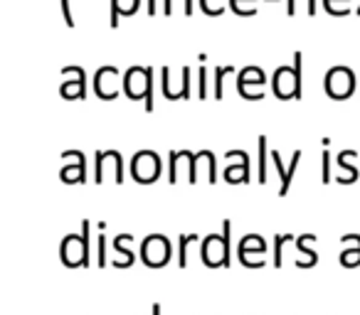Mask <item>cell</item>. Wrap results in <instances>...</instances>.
Segmentation results:
<instances>
[{
  "label": "cell",
  "mask_w": 360,
  "mask_h": 315,
  "mask_svg": "<svg viewBox=\"0 0 360 315\" xmlns=\"http://www.w3.org/2000/svg\"><path fill=\"white\" fill-rule=\"evenodd\" d=\"M242 3H247V0H230V11L235 13V15H240V18H252L250 13L242 8Z\"/></svg>",
  "instance_id": "1f68e13d"
},
{
  "label": "cell",
  "mask_w": 360,
  "mask_h": 315,
  "mask_svg": "<svg viewBox=\"0 0 360 315\" xmlns=\"http://www.w3.org/2000/svg\"><path fill=\"white\" fill-rule=\"evenodd\" d=\"M350 239H355V249H345L340 251V264L345 266V269H353V266H358L360 269V234H348Z\"/></svg>",
  "instance_id": "e0dca14e"
},
{
  "label": "cell",
  "mask_w": 360,
  "mask_h": 315,
  "mask_svg": "<svg viewBox=\"0 0 360 315\" xmlns=\"http://www.w3.org/2000/svg\"><path fill=\"white\" fill-rule=\"evenodd\" d=\"M271 91L276 99H296V79H294V67H279L271 76Z\"/></svg>",
  "instance_id": "9c48e42d"
},
{
  "label": "cell",
  "mask_w": 360,
  "mask_h": 315,
  "mask_svg": "<svg viewBox=\"0 0 360 315\" xmlns=\"http://www.w3.org/2000/svg\"><path fill=\"white\" fill-rule=\"evenodd\" d=\"M168 161H170L168 182H170V185H175V182H178V170H180V163H183V150H170V153H168Z\"/></svg>",
  "instance_id": "ffe728a7"
},
{
  "label": "cell",
  "mask_w": 360,
  "mask_h": 315,
  "mask_svg": "<svg viewBox=\"0 0 360 315\" xmlns=\"http://www.w3.org/2000/svg\"><path fill=\"white\" fill-rule=\"evenodd\" d=\"M323 3H326V11H328L330 15H335V18H345L350 13L348 8H335L333 0H323ZM343 3H348V0H343Z\"/></svg>",
  "instance_id": "f1b7e54d"
},
{
  "label": "cell",
  "mask_w": 360,
  "mask_h": 315,
  "mask_svg": "<svg viewBox=\"0 0 360 315\" xmlns=\"http://www.w3.org/2000/svg\"><path fill=\"white\" fill-rule=\"evenodd\" d=\"M94 91L104 101L114 99L119 94V69L116 67H101L94 74Z\"/></svg>",
  "instance_id": "52a82bcc"
},
{
  "label": "cell",
  "mask_w": 360,
  "mask_h": 315,
  "mask_svg": "<svg viewBox=\"0 0 360 315\" xmlns=\"http://www.w3.org/2000/svg\"><path fill=\"white\" fill-rule=\"evenodd\" d=\"M266 3H279V0H266Z\"/></svg>",
  "instance_id": "8d00e7d4"
},
{
  "label": "cell",
  "mask_w": 360,
  "mask_h": 315,
  "mask_svg": "<svg viewBox=\"0 0 360 315\" xmlns=\"http://www.w3.org/2000/svg\"><path fill=\"white\" fill-rule=\"evenodd\" d=\"M146 11H148V15H155V13H158V3H155V0H148V8H146Z\"/></svg>",
  "instance_id": "836d02e7"
},
{
  "label": "cell",
  "mask_w": 360,
  "mask_h": 315,
  "mask_svg": "<svg viewBox=\"0 0 360 315\" xmlns=\"http://www.w3.org/2000/svg\"><path fill=\"white\" fill-rule=\"evenodd\" d=\"M250 84H257V86L266 84V76H264V72H262L259 67H245V69L240 72V76H237V91H240V94Z\"/></svg>",
  "instance_id": "4fadbf2b"
},
{
  "label": "cell",
  "mask_w": 360,
  "mask_h": 315,
  "mask_svg": "<svg viewBox=\"0 0 360 315\" xmlns=\"http://www.w3.org/2000/svg\"><path fill=\"white\" fill-rule=\"evenodd\" d=\"M289 241H294V236L291 234L276 236V241H274V266L276 269H281V264H284V259H281V249H284V244H289Z\"/></svg>",
  "instance_id": "cb8c5ba5"
},
{
  "label": "cell",
  "mask_w": 360,
  "mask_h": 315,
  "mask_svg": "<svg viewBox=\"0 0 360 315\" xmlns=\"http://www.w3.org/2000/svg\"><path fill=\"white\" fill-rule=\"evenodd\" d=\"M141 261L150 269H163L170 261V241L163 234H150L141 244Z\"/></svg>",
  "instance_id": "277c9868"
},
{
  "label": "cell",
  "mask_w": 360,
  "mask_h": 315,
  "mask_svg": "<svg viewBox=\"0 0 360 315\" xmlns=\"http://www.w3.org/2000/svg\"><path fill=\"white\" fill-rule=\"evenodd\" d=\"M65 69L70 72L75 79H70V76H62V84H60L62 96H65V99H70V101H75V99L84 101L86 99V74H84V69H82V67H65Z\"/></svg>",
  "instance_id": "8992f818"
},
{
  "label": "cell",
  "mask_w": 360,
  "mask_h": 315,
  "mask_svg": "<svg viewBox=\"0 0 360 315\" xmlns=\"http://www.w3.org/2000/svg\"><path fill=\"white\" fill-rule=\"evenodd\" d=\"M311 239H316V236L314 234H304V236H299V239H296V249L301 251V256H306L304 261H296V266H299V269H311V266L319 264V254L306 249V244H309Z\"/></svg>",
  "instance_id": "5bb4252c"
},
{
  "label": "cell",
  "mask_w": 360,
  "mask_h": 315,
  "mask_svg": "<svg viewBox=\"0 0 360 315\" xmlns=\"http://www.w3.org/2000/svg\"><path fill=\"white\" fill-rule=\"evenodd\" d=\"M350 158H358V153H355V150H340L338 158H335L338 168H343V170H345V175L338 177L340 185H350V182H358V177H360L358 168L350 166Z\"/></svg>",
  "instance_id": "7c38bea8"
},
{
  "label": "cell",
  "mask_w": 360,
  "mask_h": 315,
  "mask_svg": "<svg viewBox=\"0 0 360 315\" xmlns=\"http://www.w3.org/2000/svg\"><path fill=\"white\" fill-rule=\"evenodd\" d=\"M65 161H72L75 166H65L60 170V177L65 182H86V161L82 150H65L62 153Z\"/></svg>",
  "instance_id": "30bf717a"
},
{
  "label": "cell",
  "mask_w": 360,
  "mask_h": 315,
  "mask_svg": "<svg viewBox=\"0 0 360 315\" xmlns=\"http://www.w3.org/2000/svg\"><path fill=\"white\" fill-rule=\"evenodd\" d=\"M355 91V74L348 67H333L326 74V94L335 101H345L350 99Z\"/></svg>",
  "instance_id": "5b68a950"
},
{
  "label": "cell",
  "mask_w": 360,
  "mask_h": 315,
  "mask_svg": "<svg viewBox=\"0 0 360 315\" xmlns=\"http://www.w3.org/2000/svg\"><path fill=\"white\" fill-rule=\"evenodd\" d=\"M131 177L139 185H150L160 177V158L153 150H139L131 161Z\"/></svg>",
  "instance_id": "3957f363"
},
{
  "label": "cell",
  "mask_w": 360,
  "mask_h": 315,
  "mask_svg": "<svg viewBox=\"0 0 360 315\" xmlns=\"http://www.w3.org/2000/svg\"><path fill=\"white\" fill-rule=\"evenodd\" d=\"M230 232L232 222H222V234H207L202 241V264L210 269H227L230 266Z\"/></svg>",
  "instance_id": "7a4b0ae2"
},
{
  "label": "cell",
  "mask_w": 360,
  "mask_h": 315,
  "mask_svg": "<svg viewBox=\"0 0 360 315\" xmlns=\"http://www.w3.org/2000/svg\"><path fill=\"white\" fill-rule=\"evenodd\" d=\"M240 251H247V254H266V241L262 239L259 234H247V236H242V241H240Z\"/></svg>",
  "instance_id": "2e32d148"
},
{
  "label": "cell",
  "mask_w": 360,
  "mask_h": 315,
  "mask_svg": "<svg viewBox=\"0 0 360 315\" xmlns=\"http://www.w3.org/2000/svg\"><path fill=\"white\" fill-rule=\"evenodd\" d=\"M227 74H235V67H217V69H215V99L217 101L225 96V89H222V84H225V76Z\"/></svg>",
  "instance_id": "44dd1931"
},
{
  "label": "cell",
  "mask_w": 360,
  "mask_h": 315,
  "mask_svg": "<svg viewBox=\"0 0 360 315\" xmlns=\"http://www.w3.org/2000/svg\"><path fill=\"white\" fill-rule=\"evenodd\" d=\"M269 158H271V163H274L276 173H279V177H281L279 195H281V197H286V192H289V187H291V180H294V173H296V168H299L301 150H294V155H291V166H289V168H286L284 163H281V155H279V150H276V148L269 153Z\"/></svg>",
  "instance_id": "8fae6325"
},
{
  "label": "cell",
  "mask_w": 360,
  "mask_h": 315,
  "mask_svg": "<svg viewBox=\"0 0 360 315\" xmlns=\"http://www.w3.org/2000/svg\"><path fill=\"white\" fill-rule=\"evenodd\" d=\"M205 158H207V166H210V185H215L217 182V158H215V153L212 150H205Z\"/></svg>",
  "instance_id": "83f0119b"
},
{
  "label": "cell",
  "mask_w": 360,
  "mask_h": 315,
  "mask_svg": "<svg viewBox=\"0 0 360 315\" xmlns=\"http://www.w3.org/2000/svg\"><path fill=\"white\" fill-rule=\"evenodd\" d=\"M96 251H99V266H106V236H96Z\"/></svg>",
  "instance_id": "f546056e"
},
{
  "label": "cell",
  "mask_w": 360,
  "mask_h": 315,
  "mask_svg": "<svg viewBox=\"0 0 360 315\" xmlns=\"http://www.w3.org/2000/svg\"><path fill=\"white\" fill-rule=\"evenodd\" d=\"M355 15H360V6H358V8H355Z\"/></svg>",
  "instance_id": "d590c367"
},
{
  "label": "cell",
  "mask_w": 360,
  "mask_h": 315,
  "mask_svg": "<svg viewBox=\"0 0 360 315\" xmlns=\"http://www.w3.org/2000/svg\"><path fill=\"white\" fill-rule=\"evenodd\" d=\"M62 6V18H65V22L70 27H75V18H72V11H70V0H60Z\"/></svg>",
  "instance_id": "d6a6232c"
},
{
  "label": "cell",
  "mask_w": 360,
  "mask_h": 315,
  "mask_svg": "<svg viewBox=\"0 0 360 315\" xmlns=\"http://www.w3.org/2000/svg\"><path fill=\"white\" fill-rule=\"evenodd\" d=\"M124 91L129 99L139 101L143 99L146 111L155 109L153 101V67H131L129 72L124 74Z\"/></svg>",
  "instance_id": "6da1fadb"
},
{
  "label": "cell",
  "mask_w": 360,
  "mask_h": 315,
  "mask_svg": "<svg viewBox=\"0 0 360 315\" xmlns=\"http://www.w3.org/2000/svg\"><path fill=\"white\" fill-rule=\"evenodd\" d=\"M180 96H183V101L191 99V67H183V79H180Z\"/></svg>",
  "instance_id": "4316f807"
},
{
  "label": "cell",
  "mask_w": 360,
  "mask_h": 315,
  "mask_svg": "<svg viewBox=\"0 0 360 315\" xmlns=\"http://www.w3.org/2000/svg\"><path fill=\"white\" fill-rule=\"evenodd\" d=\"M198 99H207V69H198Z\"/></svg>",
  "instance_id": "d4e9b609"
},
{
  "label": "cell",
  "mask_w": 360,
  "mask_h": 315,
  "mask_svg": "<svg viewBox=\"0 0 360 315\" xmlns=\"http://www.w3.org/2000/svg\"><path fill=\"white\" fill-rule=\"evenodd\" d=\"M60 259L65 266L75 269V266H84V241L82 234H67L60 244Z\"/></svg>",
  "instance_id": "ba28073f"
},
{
  "label": "cell",
  "mask_w": 360,
  "mask_h": 315,
  "mask_svg": "<svg viewBox=\"0 0 360 315\" xmlns=\"http://www.w3.org/2000/svg\"><path fill=\"white\" fill-rule=\"evenodd\" d=\"M257 145H259V185H264L266 182V168H264V163H266V135H259L257 138Z\"/></svg>",
  "instance_id": "7402d4cb"
},
{
  "label": "cell",
  "mask_w": 360,
  "mask_h": 315,
  "mask_svg": "<svg viewBox=\"0 0 360 315\" xmlns=\"http://www.w3.org/2000/svg\"><path fill=\"white\" fill-rule=\"evenodd\" d=\"M225 180L230 182V185H237V182H250V161H242L240 166H230L225 170Z\"/></svg>",
  "instance_id": "9a60e30c"
},
{
  "label": "cell",
  "mask_w": 360,
  "mask_h": 315,
  "mask_svg": "<svg viewBox=\"0 0 360 315\" xmlns=\"http://www.w3.org/2000/svg\"><path fill=\"white\" fill-rule=\"evenodd\" d=\"M150 310H153L150 315H160V305L158 303H153V308H150Z\"/></svg>",
  "instance_id": "e575fe53"
},
{
  "label": "cell",
  "mask_w": 360,
  "mask_h": 315,
  "mask_svg": "<svg viewBox=\"0 0 360 315\" xmlns=\"http://www.w3.org/2000/svg\"><path fill=\"white\" fill-rule=\"evenodd\" d=\"M321 158H323V166H321V182H323V185H328V182L333 180V175H330V153H328V150H323V155H321Z\"/></svg>",
  "instance_id": "484cf974"
},
{
  "label": "cell",
  "mask_w": 360,
  "mask_h": 315,
  "mask_svg": "<svg viewBox=\"0 0 360 315\" xmlns=\"http://www.w3.org/2000/svg\"><path fill=\"white\" fill-rule=\"evenodd\" d=\"M131 239H134L131 234H116L114 236V249L121 251V256H126V261H129V264H134V254H131V251L126 249V244H129Z\"/></svg>",
  "instance_id": "603a6c76"
},
{
  "label": "cell",
  "mask_w": 360,
  "mask_h": 315,
  "mask_svg": "<svg viewBox=\"0 0 360 315\" xmlns=\"http://www.w3.org/2000/svg\"><path fill=\"white\" fill-rule=\"evenodd\" d=\"M193 241H198V234H183L178 239V246H180V251H178V266H180V269H186V266H188V246H191Z\"/></svg>",
  "instance_id": "d6986e66"
},
{
  "label": "cell",
  "mask_w": 360,
  "mask_h": 315,
  "mask_svg": "<svg viewBox=\"0 0 360 315\" xmlns=\"http://www.w3.org/2000/svg\"><path fill=\"white\" fill-rule=\"evenodd\" d=\"M294 79H296V101L304 96V55L294 52Z\"/></svg>",
  "instance_id": "ac0fdd59"
},
{
  "label": "cell",
  "mask_w": 360,
  "mask_h": 315,
  "mask_svg": "<svg viewBox=\"0 0 360 315\" xmlns=\"http://www.w3.org/2000/svg\"><path fill=\"white\" fill-rule=\"evenodd\" d=\"M119 15H121V8H119V0H111V30L119 27Z\"/></svg>",
  "instance_id": "4dcf8cb0"
}]
</instances>
